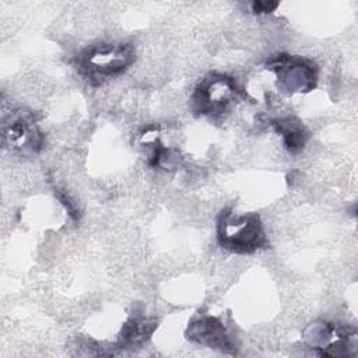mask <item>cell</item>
Wrapping results in <instances>:
<instances>
[{
  "label": "cell",
  "instance_id": "52a82bcc",
  "mask_svg": "<svg viewBox=\"0 0 358 358\" xmlns=\"http://www.w3.org/2000/svg\"><path fill=\"white\" fill-rule=\"evenodd\" d=\"M157 323L144 316H131L119 334V348L134 350L141 347L152 334Z\"/></svg>",
  "mask_w": 358,
  "mask_h": 358
},
{
  "label": "cell",
  "instance_id": "ba28073f",
  "mask_svg": "<svg viewBox=\"0 0 358 358\" xmlns=\"http://www.w3.org/2000/svg\"><path fill=\"white\" fill-rule=\"evenodd\" d=\"M271 124L274 130L282 137L284 145L289 152L301 151L309 140L308 129L302 124V122L295 117L288 116L282 119H275Z\"/></svg>",
  "mask_w": 358,
  "mask_h": 358
},
{
  "label": "cell",
  "instance_id": "5b68a950",
  "mask_svg": "<svg viewBox=\"0 0 358 358\" xmlns=\"http://www.w3.org/2000/svg\"><path fill=\"white\" fill-rule=\"evenodd\" d=\"M267 69L277 77V84L289 94L309 92L317 84V66L301 56L278 53L267 62Z\"/></svg>",
  "mask_w": 358,
  "mask_h": 358
},
{
  "label": "cell",
  "instance_id": "6da1fadb",
  "mask_svg": "<svg viewBox=\"0 0 358 358\" xmlns=\"http://www.w3.org/2000/svg\"><path fill=\"white\" fill-rule=\"evenodd\" d=\"M134 57V49L129 43H99L80 52L76 67L83 77L96 85L123 74Z\"/></svg>",
  "mask_w": 358,
  "mask_h": 358
},
{
  "label": "cell",
  "instance_id": "9c48e42d",
  "mask_svg": "<svg viewBox=\"0 0 358 358\" xmlns=\"http://www.w3.org/2000/svg\"><path fill=\"white\" fill-rule=\"evenodd\" d=\"M278 4L277 3H268V1H255L252 4V10L256 14H266V13H271Z\"/></svg>",
  "mask_w": 358,
  "mask_h": 358
},
{
  "label": "cell",
  "instance_id": "3957f363",
  "mask_svg": "<svg viewBox=\"0 0 358 358\" xmlns=\"http://www.w3.org/2000/svg\"><path fill=\"white\" fill-rule=\"evenodd\" d=\"M242 92L235 80L225 74L213 73L207 76L190 96V109L196 115H222L231 102Z\"/></svg>",
  "mask_w": 358,
  "mask_h": 358
},
{
  "label": "cell",
  "instance_id": "7a4b0ae2",
  "mask_svg": "<svg viewBox=\"0 0 358 358\" xmlns=\"http://www.w3.org/2000/svg\"><path fill=\"white\" fill-rule=\"evenodd\" d=\"M217 241L221 248L238 255H250L268 243L257 214L238 215L229 210L218 217Z\"/></svg>",
  "mask_w": 358,
  "mask_h": 358
},
{
  "label": "cell",
  "instance_id": "8992f818",
  "mask_svg": "<svg viewBox=\"0 0 358 358\" xmlns=\"http://www.w3.org/2000/svg\"><path fill=\"white\" fill-rule=\"evenodd\" d=\"M186 337L200 345L211 350L221 351L224 354H235V347L222 324V322L214 316H201L189 323Z\"/></svg>",
  "mask_w": 358,
  "mask_h": 358
},
{
  "label": "cell",
  "instance_id": "277c9868",
  "mask_svg": "<svg viewBox=\"0 0 358 358\" xmlns=\"http://www.w3.org/2000/svg\"><path fill=\"white\" fill-rule=\"evenodd\" d=\"M1 137L6 148L24 157L38 154L43 145L38 120L31 110L25 109H14L3 117Z\"/></svg>",
  "mask_w": 358,
  "mask_h": 358
}]
</instances>
